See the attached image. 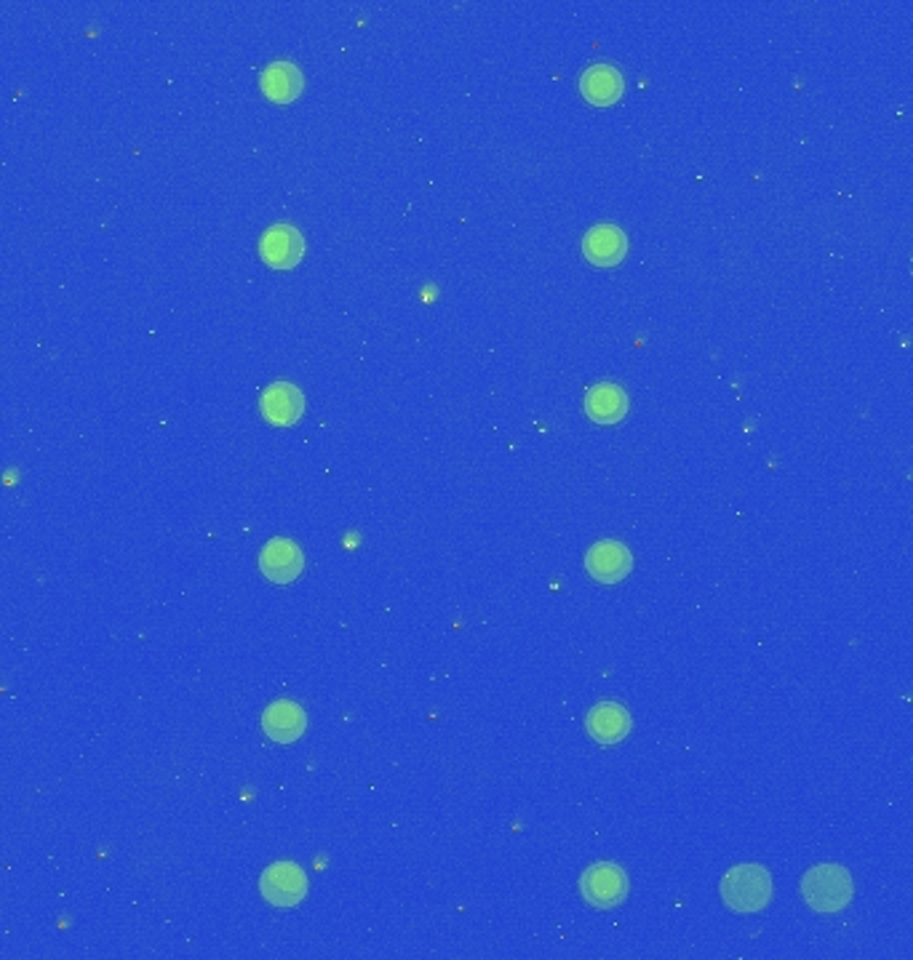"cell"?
Here are the masks:
<instances>
[{
	"mask_svg": "<svg viewBox=\"0 0 913 960\" xmlns=\"http://www.w3.org/2000/svg\"><path fill=\"white\" fill-rule=\"evenodd\" d=\"M807 905L818 912H839L852 902V878L841 865H818L801 880Z\"/></svg>",
	"mask_w": 913,
	"mask_h": 960,
	"instance_id": "6da1fadb",
	"label": "cell"
},
{
	"mask_svg": "<svg viewBox=\"0 0 913 960\" xmlns=\"http://www.w3.org/2000/svg\"><path fill=\"white\" fill-rule=\"evenodd\" d=\"M721 897L727 907L737 912H756L767 907L772 897V880L759 865H740L729 870L721 880Z\"/></svg>",
	"mask_w": 913,
	"mask_h": 960,
	"instance_id": "7a4b0ae2",
	"label": "cell"
},
{
	"mask_svg": "<svg viewBox=\"0 0 913 960\" xmlns=\"http://www.w3.org/2000/svg\"><path fill=\"white\" fill-rule=\"evenodd\" d=\"M579 888H583V897L588 899L593 907H598V910H612V907H617L625 897H628V875L619 870L617 865L598 861V865H593L591 870H585L583 880H579Z\"/></svg>",
	"mask_w": 913,
	"mask_h": 960,
	"instance_id": "3957f363",
	"label": "cell"
},
{
	"mask_svg": "<svg viewBox=\"0 0 913 960\" xmlns=\"http://www.w3.org/2000/svg\"><path fill=\"white\" fill-rule=\"evenodd\" d=\"M259 888H263V897L273 907H295L308 894V875L299 870L297 865L278 861V865L267 867L263 880H259Z\"/></svg>",
	"mask_w": 913,
	"mask_h": 960,
	"instance_id": "277c9868",
	"label": "cell"
},
{
	"mask_svg": "<svg viewBox=\"0 0 913 960\" xmlns=\"http://www.w3.org/2000/svg\"><path fill=\"white\" fill-rule=\"evenodd\" d=\"M302 251H305L302 235H299L295 225H286V221L267 227L263 240H259V254H263L265 262L276 267V270H289V267H295L299 259H302Z\"/></svg>",
	"mask_w": 913,
	"mask_h": 960,
	"instance_id": "5b68a950",
	"label": "cell"
},
{
	"mask_svg": "<svg viewBox=\"0 0 913 960\" xmlns=\"http://www.w3.org/2000/svg\"><path fill=\"white\" fill-rule=\"evenodd\" d=\"M585 568H588V574L596 582L615 585L628 577L630 568H634V558H630L628 547H623L619 541H598L585 555Z\"/></svg>",
	"mask_w": 913,
	"mask_h": 960,
	"instance_id": "8992f818",
	"label": "cell"
},
{
	"mask_svg": "<svg viewBox=\"0 0 913 960\" xmlns=\"http://www.w3.org/2000/svg\"><path fill=\"white\" fill-rule=\"evenodd\" d=\"M259 568H263V574L270 582L289 585L302 574V553H299L295 541L273 539L259 555Z\"/></svg>",
	"mask_w": 913,
	"mask_h": 960,
	"instance_id": "52a82bcc",
	"label": "cell"
},
{
	"mask_svg": "<svg viewBox=\"0 0 913 960\" xmlns=\"http://www.w3.org/2000/svg\"><path fill=\"white\" fill-rule=\"evenodd\" d=\"M585 726H588V734L598 744H617L630 734L634 723H630L628 710H625L623 704L602 702L585 718Z\"/></svg>",
	"mask_w": 913,
	"mask_h": 960,
	"instance_id": "ba28073f",
	"label": "cell"
},
{
	"mask_svg": "<svg viewBox=\"0 0 913 960\" xmlns=\"http://www.w3.org/2000/svg\"><path fill=\"white\" fill-rule=\"evenodd\" d=\"M583 251L596 267H615L628 254V238L615 225H596L583 238Z\"/></svg>",
	"mask_w": 913,
	"mask_h": 960,
	"instance_id": "9c48e42d",
	"label": "cell"
},
{
	"mask_svg": "<svg viewBox=\"0 0 913 960\" xmlns=\"http://www.w3.org/2000/svg\"><path fill=\"white\" fill-rule=\"evenodd\" d=\"M305 726H308V721H305L302 708L295 702H289V699H278V702H273L263 715L265 734L270 736L273 742H280V744L299 740V736L305 734Z\"/></svg>",
	"mask_w": 913,
	"mask_h": 960,
	"instance_id": "30bf717a",
	"label": "cell"
},
{
	"mask_svg": "<svg viewBox=\"0 0 913 960\" xmlns=\"http://www.w3.org/2000/svg\"><path fill=\"white\" fill-rule=\"evenodd\" d=\"M305 398L295 384L289 382H276L263 393V414L270 424L286 427V424H295L302 416Z\"/></svg>",
	"mask_w": 913,
	"mask_h": 960,
	"instance_id": "8fae6325",
	"label": "cell"
},
{
	"mask_svg": "<svg viewBox=\"0 0 913 960\" xmlns=\"http://www.w3.org/2000/svg\"><path fill=\"white\" fill-rule=\"evenodd\" d=\"M623 75H619L617 68H612V64H591L588 70H585L583 78H579V91H583V96L591 104H596V107H606V104H615L619 96H623Z\"/></svg>",
	"mask_w": 913,
	"mask_h": 960,
	"instance_id": "7c38bea8",
	"label": "cell"
},
{
	"mask_svg": "<svg viewBox=\"0 0 913 960\" xmlns=\"http://www.w3.org/2000/svg\"><path fill=\"white\" fill-rule=\"evenodd\" d=\"M585 411L593 422L598 424H617L628 414V395L623 388L612 382H598L593 384L585 395Z\"/></svg>",
	"mask_w": 913,
	"mask_h": 960,
	"instance_id": "4fadbf2b",
	"label": "cell"
},
{
	"mask_svg": "<svg viewBox=\"0 0 913 960\" xmlns=\"http://www.w3.org/2000/svg\"><path fill=\"white\" fill-rule=\"evenodd\" d=\"M263 91L273 102H291L302 91V73L291 62H273L263 73Z\"/></svg>",
	"mask_w": 913,
	"mask_h": 960,
	"instance_id": "5bb4252c",
	"label": "cell"
}]
</instances>
